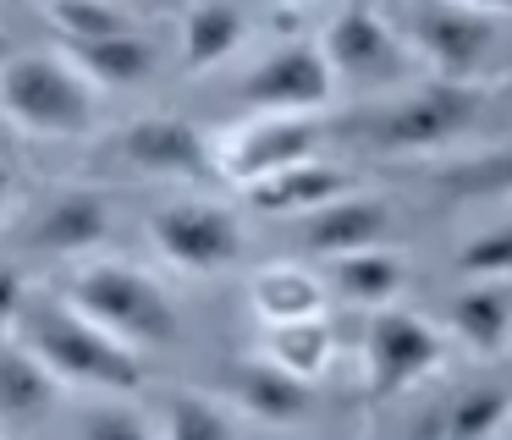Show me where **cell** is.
Here are the masks:
<instances>
[{
  "mask_svg": "<svg viewBox=\"0 0 512 440\" xmlns=\"http://www.w3.org/2000/svg\"><path fill=\"white\" fill-rule=\"evenodd\" d=\"M6 336L28 341L61 385H78V391H94V396H133L144 385V363L127 341H116L105 325H94L72 297L28 292L17 275H12V292H6Z\"/></svg>",
  "mask_w": 512,
  "mask_h": 440,
  "instance_id": "cell-1",
  "label": "cell"
},
{
  "mask_svg": "<svg viewBox=\"0 0 512 440\" xmlns=\"http://www.w3.org/2000/svg\"><path fill=\"white\" fill-rule=\"evenodd\" d=\"M100 94L105 88L72 55H50V50H17L0 72L6 121L28 138H83V132H94Z\"/></svg>",
  "mask_w": 512,
  "mask_h": 440,
  "instance_id": "cell-2",
  "label": "cell"
},
{
  "mask_svg": "<svg viewBox=\"0 0 512 440\" xmlns=\"http://www.w3.org/2000/svg\"><path fill=\"white\" fill-rule=\"evenodd\" d=\"M485 116V88L457 83V77H430L413 83L408 94H386L380 105L364 110L358 138L380 154H430L441 143L463 138Z\"/></svg>",
  "mask_w": 512,
  "mask_h": 440,
  "instance_id": "cell-3",
  "label": "cell"
},
{
  "mask_svg": "<svg viewBox=\"0 0 512 440\" xmlns=\"http://www.w3.org/2000/svg\"><path fill=\"white\" fill-rule=\"evenodd\" d=\"M67 297L94 319L105 325L116 341H127L133 352H155V347H171L177 341V308H171L166 286L155 281L149 270L138 264H122V259H94V264H78L67 281Z\"/></svg>",
  "mask_w": 512,
  "mask_h": 440,
  "instance_id": "cell-4",
  "label": "cell"
},
{
  "mask_svg": "<svg viewBox=\"0 0 512 440\" xmlns=\"http://www.w3.org/2000/svg\"><path fill=\"white\" fill-rule=\"evenodd\" d=\"M320 50L331 61L336 83L353 88V94H397V88H413V72H419V50L408 44V33L397 22H386L375 6H347L325 22Z\"/></svg>",
  "mask_w": 512,
  "mask_h": 440,
  "instance_id": "cell-5",
  "label": "cell"
},
{
  "mask_svg": "<svg viewBox=\"0 0 512 440\" xmlns=\"http://www.w3.org/2000/svg\"><path fill=\"white\" fill-rule=\"evenodd\" d=\"M402 33L435 77H457V83L490 77L501 55V17L463 0H408Z\"/></svg>",
  "mask_w": 512,
  "mask_h": 440,
  "instance_id": "cell-6",
  "label": "cell"
},
{
  "mask_svg": "<svg viewBox=\"0 0 512 440\" xmlns=\"http://www.w3.org/2000/svg\"><path fill=\"white\" fill-rule=\"evenodd\" d=\"M149 242H155L160 259L188 275L232 270L248 248L243 220L215 198H171V204H160L149 215Z\"/></svg>",
  "mask_w": 512,
  "mask_h": 440,
  "instance_id": "cell-7",
  "label": "cell"
},
{
  "mask_svg": "<svg viewBox=\"0 0 512 440\" xmlns=\"http://www.w3.org/2000/svg\"><path fill=\"white\" fill-rule=\"evenodd\" d=\"M105 160H111L116 171H127V176H144V182H204V176H221L215 143L182 116L127 121L122 132H111Z\"/></svg>",
  "mask_w": 512,
  "mask_h": 440,
  "instance_id": "cell-8",
  "label": "cell"
},
{
  "mask_svg": "<svg viewBox=\"0 0 512 440\" xmlns=\"http://www.w3.org/2000/svg\"><path fill=\"white\" fill-rule=\"evenodd\" d=\"M314 154H320V121L287 116V110H248V121L215 138V165L232 187H254L287 165L314 160Z\"/></svg>",
  "mask_w": 512,
  "mask_h": 440,
  "instance_id": "cell-9",
  "label": "cell"
},
{
  "mask_svg": "<svg viewBox=\"0 0 512 440\" xmlns=\"http://www.w3.org/2000/svg\"><path fill=\"white\" fill-rule=\"evenodd\" d=\"M441 369V330L413 308H369L364 325V391L397 396Z\"/></svg>",
  "mask_w": 512,
  "mask_h": 440,
  "instance_id": "cell-10",
  "label": "cell"
},
{
  "mask_svg": "<svg viewBox=\"0 0 512 440\" xmlns=\"http://www.w3.org/2000/svg\"><path fill=\"white\" fill-rule=\"evenodd\" d=\"M336 72L325 61L320 39H287L281 50H270L265 61H254L237 83L248 110H287V116H314L336 99Z\"/></svg>",
  "mask_w": 512,
  "mask_h": 440,
  "instance_id": "cell-11",
  "label": "cell"
},
{
  "mask_svg": "<svg viewBox=\"0 0 512 440\" xmlns=\"http://www.w3.org/2000/svg\"><path fill=\"white\" fill-rule=\"evenodd\" d=\"M111 215H105V198L89 187H67V193L45 198L34 209V220H17L12 242L28 253H45V259H83L89 248H100Z\"/></svg>",
  "mask_w": 512,
  "mask_h": 440,
  "instance_id": "cell-12",
  "label": "cell"
},
{
  "mask_svg": "<svg viewBox=\"0 0 512 440\" xmlns=\"http://www.w3.org/2000/svg\"><path fill=\"white\" fill-rule=\"evenodd\" d=\"M221 391L232 396L243 413L265 418V424H303L309 418V380H298L292 369H281L276 358H243L226 369Z\"/></svg>",
  "mask_w": 512,
  "mask_h": 440,
  "instance_id": "cell-13",
  "label": "cell"
},
{
  "mask_svg": "<svg viewBox=\"0 0 512 440\" xmlns=\"http://www.w3.org/2000/svg\"><path fill=\"white\" fill-rule=\"evenodd\" d=\"M391 226V209L380 198H364V193H342L331 198L325 209L303 215V248L320 253V259H342V253H358V248H375Z\"/></svg>",
  "mask_w": 512,
  "mask_h": 440,
  "instance_id": "cell-14",
  "label": "cell"
},
{
  "mask_svg": "<svg viewBox=\"0 0 512 440\" xmlns=\"http://www.w3.org/2000/svg\"><path fill=\"white\" fill-rule=\"evenodd\" d=\"M446 330L479 358L512 347V292L501 281H463L446 297Z\"/></svg>",
  "mask_w": 512,
  "mask_h": 440,
  "instance_id": "cell-15",
  "label": "cell"
},
{
  "mask_svg": "<svg viewBox=\"0 0 512 440\" xmlns=\"http://www.w3.org/2000/svg\"><path fill=\"white\" fill-rule=\"evenodd\" d=\"M248 193V204L254 209H265V215H314V209H325L331 198H342V193H353L347 187V171L342 165H331V160H303V165H287V171H276V176H265V182H254V187H243Z\"/></svg>",
  "mask_w": 512,
  "mask_h": 440,
  "instance_id": "cell-16",
  "label": "cell"
},
{
  "mask_svg": "<svg viewBox=\"0 0 512 440\" xmlns=\"http://www.w3.org/2000/svg\"><path fill=\"white\" fill-rule=\"evenodd\" d=\"M248 297H254V314L265 325H287V319H320L325 303H331V281H320L314 270L281 259L265 264V270L248 281Z\"/></svg>",
  "mask_w": 512,
  "mask_h": 440,
  "instance_id": "cell-17",
  "label": "cell"
},
{
  "mask_svg": "<svg viewBox=\"0 0 512 440\" xmlns=\"http://www.w3.org/2000/svg\"><path fill=\"white\" fill-rule=\"evenodd\" d=\"M331 264V292H342L347 303H364V308H391L408 286V259L391 248H358L342 253V259H325Z\"/></svg>",
  "mask_w": 512,
  "mask_h": 440,
  "instance_id": "cell-18",
  "label": "cell"
},
{
  "mask_svg": "<svg viewBox=\"0 0 512 440\" xmlns=\"http://www.w3.org/2000/svg\"><path fill=\"white\" fill-rule=\"evenodd\" d=\"M56 396H61V380L50 374V363L28 341L6 336V352H0V413H6V424L39 418Z\"/></svg>",
  "mask_w": 512,
  "mask_h": 440,
  "instance_id": "cell-19",
  "label": "cell"
},
{
  "mask_svg": "<svg viewBox=\"0 0 512 440\" xmlns=\"http://www.w3.org/2000/svg\"><path fill=\"white\" fill-rule=\"evenodd\" d=\"M67 55L105 88V94L133 88V83H144V77L155 72V44H149L144 33H133V28L105 33V39H78V44H67Z\"/></svg>",
  "mask_w": 512,
  "mask_h": 440,
  "instance_id": "cell-20",
  "label": "cell"
},
{
  "mask_svg": "<svg viewBox=\"0 0 512 440\" xmlns=\"http://www.w3.org/2000/svg\"><path fill=\"white\" fill-rule=\"evenodd\" d=\"M243 33H248V17L232 0H193L182 11V66L188 72H210V66H221L243 44Z\"/></svg>",
  "mask_w": 512,
  "mask_h": 440,
  "instance_id": "cell-21",
  "label": "cell"
},
{
  "mask_svg": "<svg viewBox=\"0 0 512 440\" xmlns=\"http://www.w3.org/2000/svg\"><path fill=\"white\" fill-rule=\"evenodd\" d=\"M512 418V391L507 385H463L435 407L430 429L435 440H490Z\"/></svg>",
  "mask_w": 512,
  "mask_h": 440,
  "instance_id": "cell-22",
  "label": "cell"
},
{
  "mask_svg": "<svg viewBox=\"0 0 512 440\" xmlns=\"http://www.w3.org/2000/svg\"><path fill=\"white\" fill-rule=\"evenodd\" d=\"M259 352L276 358L281 369H292L298 380H320L331 352H336V336L325 325V314L320 319H287V325H265V347Z\"/></svg>",
  "mask_w": 512,
  "mask_h": 440,
  "instance_id": "cell-23",
  "label": "cell"
},
{
  "mask_svg": "<svg viewBox=\"0 0 512 440\" xmlns=\"http://www.w3.org/2000/svg\"><path fill=\"white\" fill-rule=\"evenodd\" d=\"M72 440H166V429H155L149 413H138L122 396H100L72 418Z\"/></svg>",
  "mask_w": 512,
  "mask_h": 440,
  "instance_id": "cell-24",
  "label": "cell"
},
{
  "mask_svg": "<svg viewBox=\"0 0 512 440\" xmlns=\"http://www.w3.org/2000/svg\"><path fill=\"white\" fill-rule=\"evenodd\" d=\"M166 440H237V424L226 418V407H215L199 391H177L160 413Z\"/></svg>",
  "mask_w": 512,
  "mask_h": 440,
  "instance_id": "cell-25",
  "label": "cell"
},
{
  "mask_svg": "<svg viewBox=\"0 0 512 440\" xmlns=\"http://www.w3.org/2000/svg\"><path fill=\"white\" fill-rule=\"evenodd\" d=\"M45 17H50V28H56L67 44L105 39V33L133 28V22H127V11L111 6V0H45Z\"/></svg>",
  "mask_w": 512,
  "mask_h": 440,
  "instance_id": "cell-26",
  "label": "cell"
},
{
  "mask_svg": "<svg viewBox=\"0 0 512 440\" xmlns=\"http://www.w3.org/2000/svg\"><path fill=\"white\" fill-rule=\"evenodd\" d=\"M441 187L457 193V198H501V193H512V149H490V154H479V160L452 165V171L441 176Z\"/></svg>",
  "mask_w": 512,
  "mask_h": 440,
  "instance_id": "cell-27",
  "label": "cell"
},
{
  "mask_svg": "<svg viewBox=\"0 0 512 440\" xmlns=\"http://www.w3.org/2000/svg\"><path fill=\"white\" fill-rule=\"evenodd\" d=\"M457 275L463 281H501V275H512V226L468 237L457 248Z\"/></svg>",
  "mask_w": 512,
  "mask_h": 440,
  "instance_id": "cell-28",
  "label": "cell"
},
{
  "mask_svg": "<svg viewBox=\"0 0 512 440\" xmlns=\"http://www.w3.org/2000/svg\"><path fill=\"white\" fill-rule=\"evenodd\" d=\"M463 6H479V11H496V17H512V0H463Z\"/></svg>",
  "mask_w": 512,
  "mask_h": 440,
  "instance_id": "cell-29",
  "label": "cell"
},
{
  "mask_svg": "<svg viewBox=\"0 0 512 440\" xmlns=\"http://www.w3.org/2000/svg\"><path fill=\"white\" fill-rule=\"evenodd\" d=\"M507 358H512V347H507Z\"/></svg>",
  "mask_w": 512,
  "mask_h": 440,
  "instance_id": "cell-30",
  "label": "cell"
}]
</instances>
